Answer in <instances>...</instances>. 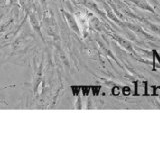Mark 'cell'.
Here are the masks:
<instances>
[{"label": "cell", "mask_w": 160, "mask_h": 160, "mask_svg": "<svg viewBox=\"0 0 160 160\" xmlns=\"http://www.w3.org/2000/svg\"><path fill=\"white\" fill-rule=\"evenodd\" d=\"M135 86H136V95L138 96H142V95H145L146 94V82H136L135 84Z\"/></svg>", "instance_id": "cell-1"}, {"label": "cell", "mask_w": 160, "mask_h": 160, "mask_svg": "<svg viewBox=\"0 0 160 160\" xmlns=\"http://www.w3.org/2000/svg\"><path fill=\"white\" fill-rule=\"evenodd\" d=\"M147 96H151V95H155V88L152 86H148L146 87V94Z\"/></svg>", "instance_id": "cell-2"}, {"label": "cell", "mask_w": 160, "mask_h": 160, "mask_svg": "<svg viewBox=\"0 0 160 160\" xmlns=\"http://www.w3.org/2000/svg\"><path fill=\"white\" fill-rule=\"evenodd\" d=\"M154 65H155V67H160L159 57H158V55H157V53H156V52L154 53Z\"/></svg>", "instance_id": "cell-3"}]
</instances>
